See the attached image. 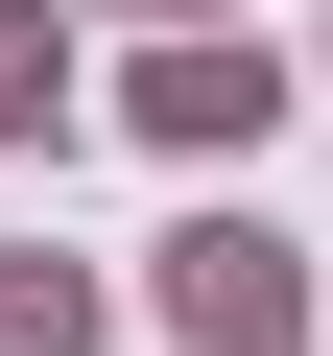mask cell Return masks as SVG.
I'll use <instances>...</instances> for the list:
<instances>
[{"label": "cell", "mask_w": 333, "mask_h": 356, "mask_svg": "<svg viewBox=\"0 0 333 356\" xmlns=\"http://www.w3.org/2000/svg\"><path fill=\"white\" fill-rule=\"evenodd\" d=\"M166 309H191L215 356H286V238H262V214H215V238H166Z\"/></svg>", "instance_id": "6da1fadb"}, {"label": "cell", "mask_w": 333, "mask_h": 356, "mask_svg": "<svg viewBox=\"0 0 333 356\" xmlns=\"http://www.w3.org/2000/svg\"><path fill=\"white\" fill-rule=\"evenodd\" d=\"M0 356H95V309L72 285H0Z\"/></svg>", "instance_id": "3957f363"}, {"label": "cell", "mask_w": 333, "mask_h": 356, "mask_svg": "<svg viewBox=\"0 0 333 356\" xmlns=\"http://www.w3.org/2000/svg\"><path fill=\"white\" fill-rule=\"evenodd\" d=\"M143 119H166V143H238V119H262V72H238V48H166V72H143Z\"/></svg>", "instance_id": "7a4b0ae2"}, {"label": "cell", "mask_w": 333, "mask_h": 356, "mask_svg": "<svg viewBox=\"0 0 333 356\" xmlns=\"http://www.w3.org/2000/svg\"><path fill=\"white\" fill-rule=\"evenodd\" d=\"M24 119H48V24H0V143H24Z\"/></svg>", "instance_id": "277c9868"}]
</instances>
